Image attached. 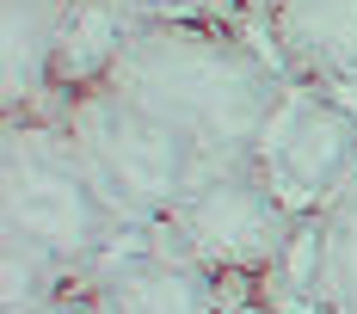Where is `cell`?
Masks as SVG:
<instances>
[{
	"instance_id": "obj_1",
	"label": "cell",
	"mask_w": 357,
	"mask_h": 314,
	"mask_svg": "<svg viewBox=\"0 0 357 314\" xmlns=\"http://www.w3.org/2000/svg\"><path fill=\"white\" fill-rule=\"evenodd\" d=\"M111 87L178 124L210 160H252L289 74L265 50L259 19H142L117 50Z\"/></svg>"
},
{
	"instance_id": "obj_2",
	"label": "cell",
	"mask_w": 357,
	"mask_h": 314,
	"mask_svg": "<svg viewBox=\"0 0 357 314\" xmlns=\"http://www.w3.org/2000/svg\"><path fill=\"white\" fill-rule=\"evenodd\" d=\"M0 234L37 241L80 283L136 228L105 204V191L86 173L62 117L56 111H19L0 124Z\"/></svg>"
},
{
	"instance_id": "obj_3",
	"label": "cell",
	"mask_w": 357,
	"mask_h": 314,
	"mask_svg": "<svg viewBox=\"0 0 357 314\" xmlns=\"http://www.w3.org/2000/svg\"><path fill=\"white\" fill-rule=\"evenodd\" d=\"M50 111L62 117V130L74 136L80 160H86V173L99 179L105 204L130 228H160L191 197V185L210 167H222L178 124H167L160 111H148L142 99L117 93L111 80L80 87L68 99H56Z\"/></svg>"
},
{
	"instance_id": "obj_4",
	"label": "cell",
	"mask_w": 357,
	"mask_h": 314,
	"mask_svg": "<svg viewBox=\"0 0 357 314\" xmlns=\"http://www.w3.org/2000/svg\"><path fill=\"white\" fill-rule=\"evenodd\" d=\"M302 222L308 216H296L252 160H222L154 228V241L178 259L222 271V278H271L284 265V253L296 246Z\"/></svg>"
},
{
	"instance_id": "obj_5",
	"label": "cell",
	"mask_w": 357,
	"mask_h": 314,
	"mask_svg": "<svg viewBox=\"0 0 357 314\" xmlns=\"http://www.w3.org/2000/svg\"><path fill=\"white\" fill-rule=\"evenodd\" d=\"M252 167L296 216H321L357 173V117L314 80H289L252 142Z\"/></svg>"
},
{
	"instance_id": "obj_6",
	"label": "cell",
	"mask_w": 357,
	"mask_h": 314,
	"mask_svg": "<svg viewBox=\"0 0 357 314\" xmlns=\"http://www.w3.org/2000/svg\"><path fill=\"white\" fill-rule=\"evenodd\" d=\"M228 283L234 278L167 253L154 228H136L111 259H99L80 278V296L93 314H222L234 302Z\"/></svg>"
},
{
	"instance_id": "obj_7",
	"label": "cell",
	"mask_w": 357,
	"mask_h": 314,
	"mask_svg": "<svg viewBox=\"0 0 357 314\" xmlns=\"http://www.w3.org/2000/svg\"><path fill=\"white\" fill-rule=\"evenodd\" d=\"M252 19L289 80H357V0H271Z\"/></svg>"
},
{
	"instance_id": "obj_8",
	"label": "cell",
	"mask_w": 357,
	"mask_h": 314,
	"mask_svg": "<svg viewBox=\"0 0 357 314\" xmlns=\"http://www.w3.org/2000/svg\"><path fill=\"white\" fill-rule=\"evenodd\" d=\"M142 19L123 0H62V25H56V56H50V93L68 99L80 87H99L117 68V50L130 43ZM50 99V105H56Z\"/></svg>"
},
{
	"instance_id": "obj_9",
	"label": "cell",
	"mask_w": 357,
	"mask_h": 314,
	"mask_svg": "<svg viewBox=\"0 0 357 314\" xmlns=\"http://www.w3.org/2000/svg\"><path fill=\"white\" fill-rule=\"evenodd\" d=\"M62 0H0V111H50V56H56Z\"/></svg>"
},
{
	"instance_id": "obj_10",
	"label": "cell",
	"mask_w": 357,
	"mask_h": 314,
	"mask_svg": "<svg viewBox=\"0 0 357 314\" xmlns=\"http://www.w3.org/2000/svg\"><path fill=\"white\" fill-rule=\"evenodd\" d=\"M308 296L321 314H357V173L314 216V290Z\"/></svg>"
},
{
	"instance_id": "obj_11",
	"label": "cell",
	"mask_w": 357,
	"mask_h": 314,
	"mask_svg": "<svg viewBox=\"0 0 357 314\" xmlns=\"http://www.w3.org/2000/svg\"><path fill=\"white\" fill-rule=\"evenodd\" d=\"M0 290H6L0 314H31V308H43V302H56V296H68L74 271L62 259H50L37 241L0 234Z\"/></svg>"
},
{
	"instance_id": "obj_12",
	"label": "cell",
	"mask_w": 357,
	"mask_h": 314,
	"mask_svg": "<svg viewBox=\"0 0 357 314\" xmlns=\"http://www.w3.org/2000/svg\"><path fill=\"white\" fill-rule=\"evenodd\" d=\"M136 19H247V0H123Z\"/></svg>"
},
{
	"instance_id": "obj_13",
	"label": "cell",
	"mask_w": 357,
	"mask_h": 314,
	"mask_svg": "<svg viewBox=\"0 0 357 314\" xmlns=\"http://www.w3.org/2000/svg\"><path fill=\"white\" fill-rule=\"evenodd\" d=\"M31 314H93V308H86V296H80V283H74L68 296H56V302H43V308H31Z\"/></svg>"
},
{
	"instance_id": "obj_14",
	"label": "cell",
	"mask_w": 357,
	"mask_h": 314,
	"mask_svg": "<svg viewBox=\"0 0 357 314\" xmlns=\"http://www.w3.org/2000/svg\"><path fill=\"white\" fill-rule=\"evenodd\" d=\"M222 314H278V308H271V302H228Z\"/></svg>"
}]
</instances>
